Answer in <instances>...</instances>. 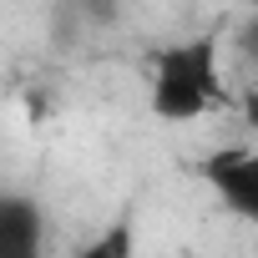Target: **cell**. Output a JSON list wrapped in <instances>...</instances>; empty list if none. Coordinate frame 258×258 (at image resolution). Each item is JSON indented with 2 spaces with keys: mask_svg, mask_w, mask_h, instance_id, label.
<instances>
[{
  "mask_svg": "<svg viewBox=\"0 0 258 258\" xmlns=\"http://www.w3.org/2000/svg\"><path fill=\"white\" fill-rule=\"evenodd\" d=\"M46 213L26 192H0V258H41Z\"/></svg>",
  "mask_w": 258,
  "mask_h": 258,
  "instance_id": "3",
  "label": "cell"
},
{
  "mask_svg": "<svg viewBox=\"0 0 258 258\" xmlns=\"http://www.w3.org/2000/svg\"><path fill=\"white\" fill-rule=\"evenodd\" d=\"M218 46H223V36L203 31V36L177 41L152 56V116L157 121H167V126L198 121L203 111L233 101L223 66H218Z\"/></svg>",
  "mask_w": 258,
  "mask_h": 258,
  "instance_id": "1",
  "label": "cell"
},
{
  "mask_svg": "<svg viewBox=\"0 0 258 258\" xmlns=\"http://www.w3.org/2000/svg\"><path fill=\"white\" fill-rule=\"evenodd\" d=\"M238 111H243V121H248V132H258V86L238 91Z\"/></svg>",
  "mask_w": 258,
  "mask_h": 258,
  "instance_id": "6",
  "label": "cell"
},
{
  "mask_svg": "<svg viewBox=\"0 0 258 258\" xmlns=\"http://www.w3.org/2000/svg\"><path fill=\"white\" fill-rule=\"evenodd\" d=\"M76 258H137V228H132V218H116L111 228H101Z\"/></svg>",
  "mask_w": 258,
  "mask_h": 258,
  "instance_id": "4",
  "label": "cell"
},
{
  "mask_svg": "<svg viewBox=\"0 0 258 258\" xmlns=\"http://www.w3.org/2000/svg\"><path fill=\"white\" fill-rule=\"evenodd\" d=\"M198 177L218 192L228 213L258 223V147H218L198 162Z\"/></svg>",
  "mask_w": 258,
  "mask_h": 258,
  "instance_id": "2",
  "label": "cell"
},
{
  "mask_svg": "<svg viewBox=\"0 0 258 258\" xmlns=\"http://www.w3.org/2000/svg\"><path fill=\"white\" fill-rule=\"evenodd\" d=\"M238 51H243L248 66H258V21H248V26L238 31Z\"/></svg>",
  "mask_w": 258,
  "mask_h": 258,
  "instance_id": "5",
  "label": "cell"
},
{
  "mask_svg": "<svg viewBox=\"0 0 258 258\" xmlns=\"http://www.w3.org/2000/svg\"><path fill=\"white\" fill-rule=\"evenodd\" d=\"M243 6H248V0H243Z\"/></svg>",
  "mask_w": 258,
  "mask_h": 258,
  "instance_id": "7",
  "label": "cell"
}]
</instances>
